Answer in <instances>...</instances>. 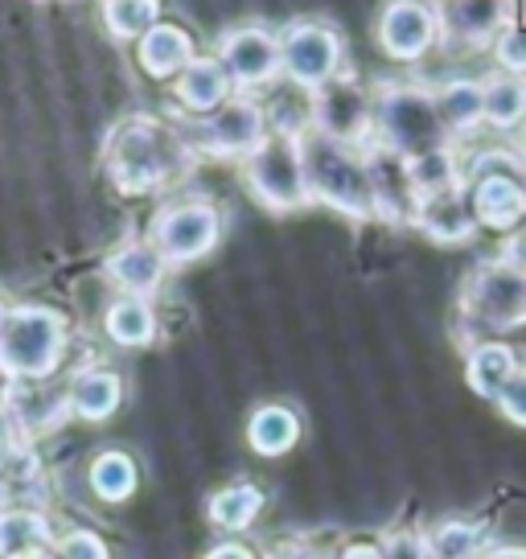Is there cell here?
Returning <instances> with one entry per match:
<instances>
[{
    "mask_svg": "<svg viewBox=\"0 0 526 559\" xmlns=\"http://www.w3.org/2000/svg\"><path fill=\"white\" fill-rule=\"evenodd\" d=\"M190 140L177 132L174 123H160L153 116H132L123 120L104 144V169L111 186L128 198H144L165 186H174L177 177H186L193 165Z\"/></svg>",
    "mask_w": 526,
    "mask_h": 559,
    "instance_id": "1",
    "label": "cell"
},
{
    "mask_svg": "<svg viewBox=\"0 0 526 559\" xmlns=\"http://www.w3.org/2000/svg\"><path fill=\"white\" fill-rule=\"evenodd\" d=\"M71 349V325L50 305H9L0 317V374L9 383H46Z\"/></svg>",
    "mask_w": 526,
    "mask_h": 559,
    "instance_id": "2",
    "label": "cell"
},
{
    "mask_svg": "<svg viewBox=\"0 0 526 559\" xmlns=\"http://www.w3.org/2000/svg\"><path fill=\"white\" fill-rule=\"evenodd\" d=\"M297 148H300V165H304L309 202H321V206L337 210L346 218H358V223L374 218V193H370L362 148L321 136L313 128L300 132Z\"/></svg>",
    "mask_w": 526,
    "mask_h": 559,
    "instance_id": "3",
    "label": "cell"
},
{
    "mask_svg": "<svg viewBox=\"0 0 526 559\" xmlns=\"http://www.w3.org/2000/svg\"><path fill=\"white\" fill-rule=\"evenodd\" d=\"M374 140L404 160L449 148V128L437 111V95L416 83H383L374 91Z\"/></svg>",
    "mask_w": 526,
    "mask_h": 559,
    "instance_id": "4",
    "label": "cell"
},
{
    "mask_svg": "<svg viewBox=\"0 0 526 559\" xmlns=\"http://www.w3.org/2000/svg\"><path fill=\"white\" fill-rule=\"evenodd\" d=\"M223 239V210L211 198H181L165 202L148 223V243L160 251L169 267L206 260Z\"/></svg>",
    "mask_w": 526,
    "mask_h": 559,
    "instance_id": "5",
    "label": "cell"
},
{
    "mask_svg": "<svg viewBox=\"0 0 526 559\" xmlns=\"http://www.w3.org/2000/svg\"><path fill=\"white\" fill-rule=\"evenodd\" d=\"M346 62V41L330 21L297 17L280 29V79L292 87L309 91L325 87L342 74Z\"/></svg>",
    "mask_w": 526,
    "mask_h": 559,
    "instance_id": "6",
    "label": "cell"
},
{
    "mask_svg": "<svg viewBox=\"0 0 526 559\" xmlns=\"http://www.w3.org/2000/svg\"><path fill=\"white\" fill-rule=\"evenodd\" d=\"M243 181L251 198L267 206L272 214H292V210L309 206V186H304V165H300V148L292 136H272L243 160Z\"/></svg>",
    "mask_w": 526,
    "mask_h": 559,
    "instance_id": "7",
    "label": "cell"
},
{
    "mask_svg": "<svg viewBox=\"0 0 526 559\" xmlns=\"http://www.w3.org/2000/svg\"><path fill=\"white\" fill-rule=\"evenodd\" d=\"M267 136H272V128H267L263 104L255 95H239L235 91L214 116L193 120L186 140H190L193 153H211V157L223 160H247Z\"/></svg>",
    "mask_w": 526,
    "mask_h": 559,
    "instance_id": "8",
    "label": "cell"
},
{
    "mask_svg": "<svg viewBox=\"0 0 526 559\" xmlns=\"http://www.w3.org/2000/svg\"><path fill=\"white\" fill-rule=\"evenodd\" d=\"M214 58L227 67L239 95L267 91L280 83V34L267 29V25L247 21V25L227 29L214 46Z\"/></svg>",
    "mask_w": 526,
    "mask_h": 559,
    "instance_id": "9",
    "label": "cell"
},
{
    "mask_svg": "<svg viewBox=\"0 0 526 559\" xmlns=\"http://www.w3.org/2000/svg\"><path fill=\"white\" fill-rule=\"evenodd\" d=\"M313 132L367 148L374 140V95L342 70L337 79L313 91Z\"/></svg>",
    "mask_w": 526,
    "mask_h": 559,
    "instance_id": "10",
    "label": "cell"
},
{
    "mask_svg": "<svg viewBox=\"0 0 526 559\" xmlns=\"http://www.w3.org/2000/svg\"><path fill=\"white\" fill-rule=\"evenodd\" d=\"M465 313L490 330L526 325V272L510 260L477 267L465 284Z\"/></svg>",
    "mask_w": 526,
    "mask_h": 559,
    "instance_id": "11",
    "label": "cell"
},
{
    "mask_svg": "<svg viewBox=\"0 0 526 559\" xmlns=\"http://www.w3.org/2000/svg\"><path fill=\"white\" fill-rule=\"evenodd\" d=\"M374 41L395 62H420L440 41V21L432 0H386L374 21Z\"/></svg>",
    "mask_w": 526,
    "mask_h": 559,
    "instance_id": "12",
    "label": "cell"
},
{
    "mask_svg": "<svg viewBox=\"0 0 526 559\" xmlns=\"http://www.w3.org/2000/svg\"><path fill=\"white\" fill-rule=\"evenodd\" d=\"M362 160H367V177H370V193H374V218H386V223H416V186H411V174H407V160L399 153H391L386 144L370 140L362 148Z\"/></svg>",
    "mask_w": 526,
    "mask_h": 559,
    "instance_id": "13",
    "label": "cell"
},
{
    "mask_svg": "<svg viewBox=\"0 0 526 559\" xmlns=\"http://www.w3.org/2000/svg\"><path fill=\"white\" fill-rule=\"evenodd\" d=\"M477 227L514 230L526 218V174H474L465 177Z\"/></svg>",
    "mask_w": 526,
    "mask_h": 559,
    "instance_id": "14",
    "label": "cell"
},
{
    "mask_svg": "<svg viewBox=\"0 0 526 559\" xmlns=\"http://www.w3.org/2000/svg\"><path fill=\"white\" fill-rule=\"evenodd\" d=\"M437 21L449 46H486L506 29L510 0H437Z\"/></svg>",
    "mask_w": 526,
    "mask_h": 559,
    "instance_id": "15",
    "label": "cell"
},
{
    "mask_svg": "<svg viewBox=\"0 0 526 559\" xmlns=\"http://www.w3.org/2000/svg\"><path fill=\"white\" fill-rule=\"evenodd\" d=\"M235 95V83H230L227 67L214 58V53H198L190 67L174 79V104L193 116V120H206L218 107Z\"/></svg>",
    "mask_w": 526,
    "mask_h": 559,
    "instance_id": "16",
    "label": "cell"
},
{
    "mask_svg": "<svg viewBox=\"0 0 526 559\" xmlns=\"http://www.w3.org/2000/svg\"><path fill=\"white\" fill-rule=\"evenodd\" d=\"M104 276L120 288V297L153 300V293L169 276V263L160 260V251L148 239H128L104 260Z\"/></svg>",
    "mask_w": 526,
    "mask_h": 559,
    "instance_id": "17",
    "label": "cell"
},
{
    "mask_svg": "<svg viewBox=\"0 0 526 559\" xmlns=\"http://www.w3.org/2000/svg\"><path fill=\"white\" fill-rule=\"evenodd\" d=\"M193 58H198L193 34L169 17L157 21V25L136 41V67H141L148 79H157V83H174Z\"/></svg>",
    "mask_w": 526,
    "mask_h": 559,
    "instance_id": "18",
    "label": "cell"
},
{
    "mask_svg": "<svg viewBox=\"0 0 526 559\" xmlns=\"http://www.w3.org/2000/svg\"><path fill=\"white\" fill-rule=\"evenodd\" d=\"M416 227H420L432 243H469L477 235V214H474V206H469V190L456 186V190L420 198V206H416Z\"/></svg>",
    "mask_w": 526,
    "mask_h": 559,
    "instance_id": "19",
    "label": "cell"
},
{
    "mask_svg": "<svg viewBox=\"0 0 526 559\" xmlns=\"http://www.w3.org/2000/svg\"><path fill=\"white\" fill-rule=\"evenodd\" d=\"M4 412L13 419V428L46 432L58 419L71 416V400H67V391L50 395V379L46 383H9V391H4Z\"/></svg>",
    "mask_w": 526,
    "mask_h": 559,
    "instance_id": "20",
    "label": "cell"
},
{
    "mask_svg": "<svg viewBox=\"0 0 526 559\" xmlns=\"http://www.w3.org/2000/svg\"><path fill=\"white\" fill-rule=\"evenodd\" d=\"M67 400H71V416L87 419V424H104V419H111L120 412L123 379L107 367H87L71 379Z\"/></svg>",
    "mask_w": 526,
    "mask_h": 559,
    "instance_id": "21",
    "label": "cell"
},
{
    "mask_svg": "<svg viewBox=\"0 0 526 559\" xmlns=\"http://www.w3.org/2000/svg\"><path fill=\"white\" fill-rule=\"evenodd\" d=\"M157 309L144 297H116L104 313V333L123 349H144L157 342Z\"/></svg>",
    "mask_w": 526,
    "mask_h": 559,
    "instance_id": "22",
    "label": "cell"
},
{
    "mask_svg": "<svg viewBox=\"0 0 526 559\" xmlns=\"http://www.w3.org/2000/svg\"><path fill=\"white\" fill-rule=\"evenodd\" d=\"M300 440V416L288 403H263L247 419V444L260 456L292 453Z\"/></svg>",
    "mask_w": 526,
    "mask_h": 559,
    "instance_id": "23",
    "label": "cell"
},
{
    "mask_svg": "<svg viewBox=\"0 0 526 559\" xmlns=\"http://www.w3.org/2000/svg\"><path fill=\"white\" fill-rule=\"evenodd\" d=\"M432 95H437V111L449 128V136L453 132H474L477 123L486 120V95H481V83H474V79H453Z\"/></svg>",
    "mask_w": 526,
    "mask_h": 559,
    "instance_id": "24",
    "label": "cell"
},
{
    "mask_svg": "<svg viewBox=\"0 0 526 559\" xmlns=\"http://www.w3.org/2000/svg\"><path fill=\"white\" fill-rule=\"evenodd\" d=\"M518 370V358L514 349L502 346V342H481V346L469 349V362H465V379L477 395L486 400H498V391L506 386V379Z\"/></svg>",
    "mask_w": 526,
    "mask_h": 559,
    "instance_id": "25",
    "label": "cell"
},
{
    "mask_svg": "<svg viewBox=\"0 0 526 559\" xmlns=\"http://www.w3.org/2000/svg\"><path fill=\"white\" fill-rule=\"evenodd\" d=\"M99 17L107 37L136 46L157 21H165V13H160V0H99Z\"/></svg>",
    "mask_w": 526,
    "mask_h": 559,
    "instance_id": "26",
    "label": "cell"
},
{
    "mask_svg": "<svg viewBox=\"0 0 526 559\" xmlns=\"http://www.w3.org/2000/svg\"><path fill=\"white\" fill-rule=\"evenodd\" d=\"M53 543L50 519L37 510H4L0 514V556L13 559L25 551H46Z\"/></svg>",
    "mask_w": 526,
    "mask_h": 559,
    "instance_id": "27",
    "label": "cell"
},
{
    "mask_svg": "<svg viewBox=\"0 0 526 559\" xmlns=\"http://www.w3.org/2000/svg\"><path fill=\"white\" fill-rule=\"evenodd\" d=\"M486 95V123H493L498 132H510L526 120V79L518 74H493L481 83Z\"/></svg>",
    "mask_w": 526,
    "mask_h": 559,
    "instance_id": "28",
    "label": "cell"
},
{
    "mask_svg": "<svg viewBox=\"0 0 526 559\" xmlns=\"http://www.w3.org/2000/svg\"><path fill=\"white\" fill-rule=\"evenodd\" d=\"M260 510L263 489L251 486V481H235V486H223L211 498V523L223 526V531H247L260 519Z\"/></svg>",
    "mask_w": 526,
    "mask_h": 559,
    "instance_id": "29",
    "label": "cell"
},
{
    "mask_svg": "<svg viewBox=\"0 0 526 559\" xmlns=\"http://www.w3.org/2000/svg\"><path fill=\"white\" fill-rule=\"evenodd\" d=\"M136 481H141L136 461L128 453H120V449H107V453H99L91 461V489L104 502H128Z\"/></svg>",
    "mask_w": 526,
    "mask_h": 559,
    "instance_id": "30",
    "label": "cell"
},
{
    "mask_svg": "<svg viewBox=\"0 0 526 559\" xmlns=\"http://www.w3.org/2000/svg\"><path fill=\"white\" fill-rule=\"evenodd\" d=\"M407 174H411L416 198H432V193H444V190L465 186V177H461V165H456L453 148H437V153L411 157V160H407Z\"/></svg>",
    "mask_w": 526,
    "mask_h": 559,
    "instance_id": "31",
    "label": "cell"
},
{
    "mask_svg": "<svg viewBox=\"0 0 526 559\" xmlns=\"http://www.w3.org/2000/svg\"><path fill=\"white\" fill-rule=\"evenodd\" d=\"M486 539H490V531L481 523H440L423 539V551L432 559H477Z\"/></svg>",
    "mask_w": 526,
    "mask_h": 559,
    "instance_id": "32",
    "label": "cell"
},
{
    "mask_svg": "<svg viewBox=\"0 0 526 559\" xmlns=\"http://www.w3.org/2000/svg\"><path fill=\"white\" fill-rule=\"evenodd\" d=\"M53 559H111L107 543L95 531H67L62 539H53Z\"/></svg>",
    "mask_w": 526,
    "mask_h": 559,
    "instance_id": "33",
    "label": "cell"
},
{
    "mask_svg": "<svg viewBox=\"0 0 526 559\" xmlns=\"http://www.w3.org/2000/svg\"><path fill=\"white\" fill-rule=\"evenodd\" d=\"M493 53H498V62L510 70V74H526V29L523 25H506L502 34L493 37Z\"/></svg>",
    "mask_w": 526,
    "mask_h": 559,
    "instance_id": "34",
    "label": "cell"
},
{
    "mask_svg": "<svg viewBox=\"0 0 526 559\" xmlns=\"http://www.w3.org/2000/svg\"><path fill=\"white\" fill-rule=\"evenodd\" d=\"M498 407H502V416L510 419V424H518V428H526V370H514L506 379V386L498 391Z\"/></svg>",
    "mask_w": 526,
    "mask_h": 559,
    "instance_id": "35",
    "label": "cell"
},
{
    "mask_svg": "<svg viewBox=\"0 0 526 559\" xmlns=\"http://www.w3.org/2000/svg\"><path fill=\"white\" fill-rule=\"evenodd\" d=\"M383 559H428V551H423V539H416V535H395L383 547Z\"/></svg>",
    "mask_w": 526,
    "mask_h": 559,
    "instance_id": "36",
    "label": "cell"
},
{
    "mask_svg": "<svg viewBox=\"0 0 526 559\" xmlns=\"http://www.w3.org/2000/svg\"><path fill=\"white\" fill-rule=\"evenodd\" d=\"M342 559H383V547L374 539H354L346 551H342Z\"/></svg>",
    "mask_w": 526,
    "mask_h": 559,
    "instance_id": "37",
    "label": "cell"
},
{
    "mask_svg": "<svg viewBox=\"0 0 526 559\" xmlns=\"http://www.w3.org/2000/svg\"><path fill=\"white\" fill-rule=\"evenodd\" d=\"M206 559H260V556L251 547H243V543H218Z\"/></svg>",
    "mask_w": 526,
    "mask_h": 559,
    "instance_id": "38",
    "label": "cell"
},
{
    "mask_svg": "<svg viewBox=\"0 0 526 559\" xmlns=\"http://www.w3.org/2000/svg\"><path fill=\"white\" fill-rule=\"evenodd\" d=\"M13 419H9V412H4V403H0V465H4V456H9V444H13Z\"/></svg>",
    "mask_w": 526,
    "mask_h": 559,
    "instance_id": "39",
    "label": "cell"
},
{
    "mask_svg": "<svg viewBox=\"0 0 526 559\" xmlns=\"http://www.w3.org/2000/svg\"><path fill=\"white\" fill-rule=\"evenodd\" d=\"M13 559H53L50 551H25V556H13Z\"/></svg>",
    "mask_w": 526,
    "mask_h": 559,
    "instance_id": "40",
    "label": "cell"
},
{
    "mask_svg": "<svg viewBox=\"0 0 526 559\" xmlns=\"http://www.w3.org/2000/svg\"><path fill=\"white\" fill-rule=\"evenodd\" d=\"M493 559H526L523 551H502V556H493Z\"/></svg>",
    "mask_w": 526,
    "mask_h": 559,
    "instance_id": "41",
    "label": "cell"
},
{
    "mask_svg": "<svg viewBox=\"0 0 526 559\" xmlns=\"http://www.w3.org/2000/svg\"><path fill=\"white\" fill-rule=\"evenodd\" d=\"M4 309H9V305H4V300H0V317H4Z\"/></svg>",
    "mask_w": 526,
    "mask_h": 559,
    "instance_id": "42",
    "label": "cell"
}]
</instances>
